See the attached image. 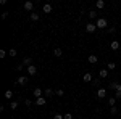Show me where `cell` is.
Returning <instances> with one entry per match:
<instances>
[{
  "instance_id": "obj_9",
  "label": "cell",
  "mask_w": 121,
  "mask_h": 119,
  "mask_svg": "<svg viewBox=\"0 0 121 119\" xmlns=\"http://www.w3.org/2000/svg\"><path fill=\"white\" fill-rule=\"evenodd\" d=\"M87 61H89L91 64H95L97 61H99V58H97L95 55H89V56H87Z\"/></svg>"
},
{
  "instance_id": "obj_36",
  "label": "cell",
  "mask_w": 121,
  "mask_h": 119,
  "mask_svg": "<svg viewBox=\"0 0 121 119\" xmlns=\"http://www.w3.org/2000/svg\"><path fill=\"white\" fill-rule=\"evenodd\" d=\"M116 98H121V90L116 92Z\"/></svg>"
},
{
  "instance_id": "obj_17",
  "label": "cell",
  "mask_w": 121,
  "mask_h": 119,
  "mask_svg": "<svg viewBox=\"0 0 121 119\" xmlns=\"http://www.w3.org/2000/svg\"><path fill=\"white\" fill-rule=\"evenodd\" d=\"M53 55H55V56H58V58H60V56L63 55V52H61V48H55V50H53Z\"/></svg>"
},
{
  "instance_id": "obj_4",
  "label": "cell",
  "mask_w": 121,
  "mask_h": 119,
  "mask_svg": "<svg viewBox=\"0 0 121 119\" xmlns=\"http://www.w3.org/2000/svg\"><path fill=\"white\" fill-rule=\"evenodd\" d=\"M55 95V90H52V89H45L44 90V97L45 98H50V97H53Z\"/></svg>"
},
{
  "instance_id": "obj_7",
  "label": "cell",
  "mask_w": 121,
  "mask_h": 119,
  "mask_svg": "<svg viewBox=\"0 0 121 119\" xmlns=\"http://www.w3.org/2000/svg\"><path fill=\"white\" fill-rule=\"evenodd\" d=\"M97 97H99V98H105V97H107V90L100 87V89L97 90Z\"/></svg>"
},
{
  "instance_id": "obj_18",
  "label": "cell",
  "mask_w": 121,
  "mask_h": 119,
  "mask_svg": "<svg viewBox=\"0 0 121 119\" xmlns=\"http://www.w3.org/2000/svg\"><path fill=\"white\" fill-rule=\"evenodd\" d=\"M99 76H100V77H107V76H108V69H100Z\"/></svg>"
},
{
  "instance_id": "obj_25",
  "label": "cell",
  "mask_w": 121,
  "mask_h": 119,
  "mask_svg": "<svg viewBox=\"0 0 121 119\" xmlns=\"http://www.w3.org/2000/svg\"><path fill=\"white\" fill-rule=\"evenodd\" d=\"M16 55H18V52L15 48H10V56H16Z\"/></svg>"
},
{
  "instance_id": "obj_26",
  "label": "cell",
  "mask_w": 121,
  "mask_h": 119,
  "mask_svg": "<svg viewBox=\"0 0 121 119\" xmlns=\"http://www.w3.org/2000/svg\"><path fill=\"white\" fill-rule=\"evenodd\" d=\"M55 95H58V97H63V95H65V90H55Z\"/></svg>"
},
{
  "instance_id": "obj_33",
  "label": "cell",
  "mask_w": 121,
  "mask_h": 119,
  "mask_svg": "<svg viewBox=\"0 0 121 119\" xmlns=\"http://www.w3.org/2000/svg\"><path fill=\"white\" fill-rule=\"evenodd\" d=\"M5 55H7V52L5 50H0V58H5Z\"/></svg>"
},
{
  "instance_id": "obj_35",
  "label": "cell",
  "mask_w": 121,
  "mask_h": 119,
  "mask_svg": "<svg viewBox=\"0 0 121 119\" xmlns=\"http://www.w3.org/2000/svg\"><path fill=\"white\" fill-rule=\"evenodd\" d=\"M23 66H24L23 63H21V64H18V66H16V71H21V69H23Z\"/></svg>"
},
{
  "instance_id": "obj_2",
  "label": "cell",
  "mask_w": 121,
  "mask_h": 119,
  "mask_svg": "<svg viewBox=\"0 0 121 119\" xmlns=\"http://www.w3.org/2000/svg\"><path fill=\"white\" fill-rule=\"evenodd\" d=\"M24 10H26V11H32V10H34V2H31V0L24 2Z\"/></svg>"
},
{
  "instance_id": "obj_19",
  "label": "cell",
  "mask_w": 121,
  "mask_h": 119,
  "mask_svg": "<svg viewBox=\"0 0 121 119\" xmlns=\"http://www.w3.org/2000/svg\"><path fill=\"white\" fill-rule=\"evenodd\" d=\"M89 18H92V19L97 18V11H95V10H91V11H89Z\"/></svg>"
},
{
  "instance_id": "obj_1",
  "label": "cell",
  "mask_w": 121,
  "mask_h": 119,
  "mask_svg": "<svg viewBox=\"0 0 121 119\" xmlns=\"http://www.w3.org/2000/svg\"><path fill=\"white\" fill-rule=\"evenodd\" d=\"M95 26H97L99 29H105V28H107V19H105V18H97Z\"/></svg>"
},
{
  "instance_id": "obj_20",
  "label": "cell",
  "mask_w": 121,
  "mask_h": 119,
  "mask_svg": "<svg viewBox=\"0 0 121 119\" xmlns=\"http://www.w3.org/2000/svg\"><path fill=\"white\" fill-rule=\"evenodd\" d=\"M18 105H19V101H11V103H10V108H11V110H16Z\"/></svg>"
},
{
  "instance_id": "obj_10",
  "label": "cell",
  "mask_w": 121,
  "mask_h": 119,
  "mask_svg": "<svg viewBox=\"0 0 121 119\" xmlns=\"http://www.w3.org/2000/svg\"><path fill=\"white\" fill-rule=\"evenodd\" d=\"M32 93H34V97H36V98H40V97H42V89L36 87V89L32 90Z\"/></svg>"
},
{
  "instance_id": "obj_3",
  "label": "cell",
  "mask_w": 121,
  "mask_h": 119,
  "mask_svg": "<svg viewBox=\"0 0 121 119\" xmlns=\"http://www.w3.org/2000/svg\"><path fill=\"white\" fill-rule=\"evenodd\" d=\"M95 29H97V26H95L94 23H87V26H86V31H87L89 34H92V32H95Z\"/></svg>"
},
{
  "instance_id": "obj_16",
  "label": "cell",
  "mask_w": 121,
  "mask_h": 119,
  "mask_svg": "<svg viewBox=\"0 0 121 119\" xmlns=\"http://www.w3.org/2000/svg\"><path fill=\"white\" fill-rule=\"evenodd\" d=\"M120 85H121L120 82H112V84H110V89H112V90H118Z\"/></svg>"
},
{
  "instance_id": "obj_12",
  "label": "cell",
  "mask_w": 121,
  "mask_h": 119,
  "mask_svg": "<svg viewBox=\"0 0 121 119\" xmlns=\"http://www.w3.org/2000/svg\"><path fill=\"white\" fill-rule=\"evenodd\" d=\"M82 81H84V82H91V81H92V74H91V73H86L82 76Z\"/></svg>"
},
{
  "instance_id": "obj_29",
  "label": "cell",
  "mask_w": 121,
  "mask_h": 119,
  "mask_svg": "<svg viewBox=\"0 0 121 119\" xmlns=\"http://www.w3.org/2000/svg\"><path fill=\"white\" fill-rule=\"evenodd\" d=\"M112 114H116V113H118V108H116V106H112Z\"/></svg>"
},
{
  "instance_id": "obj_11",
  "label": "cell",
  "mask_w": 121,
  "mask_h": 119,
  "mask_svg": "<svg viewBox=\"0 0 121 119\" xmlns=\"http://www.w3.org/2000/svg\"><path fill=\"white\" fill-rule=\"evenodd\" d=\"M42 10H44V13L48 15V13H52V5H50V3H45V5L42 7Z\"/></svg>"
},
{
  "instance_id": "obj_13",
  "label": "cell",
  "mask_w": 121,
  "mask_h": 119,
  "mask_svg": "<svg viewBox=\"0 0 121 119\" xmlns=\"http://www.w3.org/2000/svg\"><path fill=\"white\" fill-rule=\"evenodd\" d=\"M95 7H97L99 10L105 8V2H103V0H97V2H95Z\"/></svg>"
},
{
  "instance_id": "obj_27",
  "label": "cell",
  "mask_w": 121,
  "mask_h": 119,
  "mask_svg": "<svg viewBox=\"0 0 121 119\" xmlns=\"http://www.w3.org/2000/svg\"><path fill=\"white\" fill-rule=\"evenodd\" d=\"M53 119H65V116H61L60 113H56V114H53Z\"/></svg>"
},
{
  "instance_id": "obj_5",
  "label": "cell",
  "mask_w": 121,
  "mask_h": 119,
  "mask_svg": "<svg viewBox=\"0 0 121 119\" xmlns=\"http://www.w3.org/2000/svg\"><path fill=\"white\" fill-rule=\"evenodd\" d=\"M45 103H47V98H45V97H40V98H36V105H37V106H44Z\"/></svg>"
},
{
  "instance_id": "obj_22",
  "label": "cell",
  "mask_w": 121,
  "mask_h": 119,
  "mask_svg": "<svg viewBox=\"0 0 121 119\" xmlns=\"http://www.w3.org/2000/svg\"><path fill=\"white\" fill-rule=\"evenodd\" d=\"M31 19L32 21H39V15L37 13H31Z\"/></svg>"
},
{
  "instance_id": "obj_28",
  "label": "cell",
  "mask_w": 121,
  "mask_h": 119,
  "mask_svg": "<svg viewBox=\"0 0 121 119\" xmlns=\"http://www.w3.org/2000/svg\"><path fill=\"white\" fill-rule=\"evenodd\" d=\"M63 116H65V119H73V114H71V113H66Z\"/></svg>"
},
{
  "instance_id": "obj_8",
  "label": "cell",
  "mask_w": 121,
  "mask_h": 119,
  "mask_svg": "<svg viewBox=\"0 0 121 119\" xmlns=\"http://www.w3.org/2000/svg\"><path fill=\"white\" fill-rule=\"evenodd\" d=\"M110 48H112V50H120V48H121L120 42H118V40H113L112 44H110Z\"/></svg>"
},
{
  "instance_id": "obj_14",
  "label": "cell",
  "mask_w": 121,
  "mask_h": 119,
  "mask_svg": "<svg viewBox=\"0 0 121 119\" xmlns=\"http://www.w3.org/2000/svg\"><path fill=\"white\" fill-rule=\"evenodd\" d=\"M26 82H28V77H24V76H19L16 79V84H26Z\"/></svg>"
},
{
  "instance_id": "obj_6",
  "label": "cell",
  "mask_w": 121,
  "mask_h": 119,
  "mask_svg": "<svg viewBox=\"0 0 121 119\" xmlns=\"http://www.w3.org/2000/svg\"><path fill=\"white\" fill-rule=\"evenodd\" d=\"M36 73H37V68H36L34 64H31V66H28V74H29V76H34Z\"/></svg>"
},
{
  "instance_id": "obj_32",
  "label": "cell",
  "mask_w": 121,
  "mask_h": 119,
  "mask_svg": "<svg viewBox=\"0 0 121 119\" xmlns=\"http://www.w3.org/2000/svg\"><path fill=\"white\" fill-rule=\"evenodd\" d=\"M2 18H3V19L8 18V11H3V13H2Z\"/></svg>"
},
{
  "instance_id": "obj_31",
  "label": "cell",
  "mask_w": 121,
  "mask_h": 119,
  "mask_svg": "<svg viewBox=\"0 0 121 119\" xmlns=\"http://www.w3.org/2000/svg\"><path fill=\"white\" fill-rule=\"evenodd\" d=\"M108 32H110V34H115V32H116V28H115V26L110 28V29H108Z\"/></svg>"
},
{
  "instance_id": "obj_30",
  "label": "cell",
  "mask_w": 121,
  "mask_h": 119,
  "mask_svg": "<svg viewBox=\"0 0 121 119\" xmlns=\"http://www.w3.org/2000/svg\"><path fill=\"white\" fill-rule=\"evenodd\" d=\"M92 84H94V85H100V79H94Z\"/></svg>"
},
{
  "instance_id": "obj_34",
  "label": "cell",
  "mask_w": 121,
  "mask_h": 119,
  "mask_svg": "<svg viewBox=\"0 0 121 119\" xmlns=\"http://www.w3.org/2000/svg\"><path fill=\"white\" fill-rule=\"evenodd\" d=\"M24 105H26V106H31V105H32V101H31V100H24Z\"/></svg>"
},
{
  "instance_id": "obj_15",
  "label": "cell",
  "mask_w": 121,
  "mask_h": 119,
  "mask_svg": "<svg viewBox=\"0 0 121 119\" xmlns=\"http://www.w3.org/2000/svg\"><path fill=\"white\" fill-rule=\"evenodd\" d=\"M31 63H32V58H31V56H26V58L23 60V64H24V66H31Z\"/></svg>"
},
{
  "instance_id": "obj_21",
  "label": "cell",
  "mask_w": 121,
  "mask_h": 119,
  "mask_svg": "<svg viewBox=\"0 0 121 119\" xmlns=\"http://www.w3.org/2000/svg\"><path fill=\"white\" fill-rule=\"evenodd\" d=\"M115 68H116V64H115V63H107V69H110V71H113Z\"/></svg>"
},
{
  "instance_id": "obj_24",
  "label": "cell",
  "mask_w": 121,
  "mask_h": 119,
  "mask_svg": "<svg viewBox=\"0 0 121 119\" xmlns=\"http://www.w3.org/2000/svg\"><path fill=\"white\" fill-rule=\"evenodd\" d=\"M115 103H116V98H108V105L110 106H115Z\"/></svg>"
},
{
  "instance_id": "obj_23",
  "label": "cell",
  "mask_w": 121,
  "mask_h": 119,
  "mask_svg": "<svg viewBox=\"0 0 121 119\" xmlns=\"http://www.w3.org/2000/svg\"><path fill=\"white\" fill-rule=\"evenodd\" d=\"M11 97H13V92H11V90L5 92V98H11Z\"/></svg>"
}]
</instances>
